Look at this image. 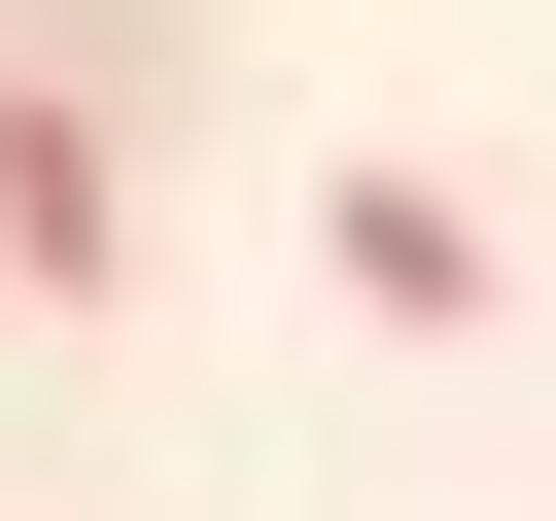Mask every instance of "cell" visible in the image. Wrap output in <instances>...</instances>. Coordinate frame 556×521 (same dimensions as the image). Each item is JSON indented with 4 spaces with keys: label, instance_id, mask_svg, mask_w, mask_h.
<instances>
[{
    "label": "cell",
    "instance_id": "1",
    "mask_svg": "<svg viewBox=\"0 0 556 521\" xmlns=\"http://www.w3.org/2000/svg\"><path fill=\"white\" fill-rule=\"evenodd\" d=\"M0 278H35V313L139 278V104H104V69H0Z\"/></svg>",
    "mask_w": 556,
    "mask_h": 521
},
{
    "label": "cell",
    "instance_id": "2",
    "mask_svg": "<svg viewBox=\"0 0 556 521\" xmlns=\"http://www.w3.org/2000/svg\"><path fill=\"white\" fill-rule=\"evenodd\" d=\"M313 278H348L382 347H452V313H486V208H452V174H313Z\"/></svg>",
    "mask_w": 556,
    "mask_h": 521
},
{
    "label": "cell",
    "instance_id": "3",
    "mask_svg": "<svg viewBox=\"0 0 556 521\" xmlns=\"http://www.w3.org/2000/svg\"><path fill=\"white\" fill-rule=\"evenodd\" d=\"M0 69H104V104H174V0H0Z\"/></svg>",
    "mask_w": 556,
    "mask_h": 521
}]
</instances>
